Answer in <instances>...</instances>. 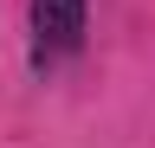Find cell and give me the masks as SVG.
<instances>
[{
	"mask_svg": "<svg viewBox=\"0 0 155 148\" xmlns=\"http://www.w3.org/2000/svg\"><path fill=\"white\" fill-rule=\"evenodd\" d=\"M84 7L91 0H32V65H52L78 52L84 39Z\"/></svg>",
	"mask_w": 155,
	"mask_h": 148,
	"instance_id": "6da1fadb",
	"label": "cell"
}]
</instances>
